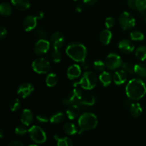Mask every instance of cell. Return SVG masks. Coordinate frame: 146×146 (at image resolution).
I'll return each mask as SVG.
<instances>
[{
    "instance_id": "obj_37",
    "label": "cell",
    "mask_w": 146,
    "mask_h": 146,
    "mask_svg": "<svg viewBox=\"0 0 146 146\" xmlns=\"http://www.w3.org/2000/svg\"><path fill=\"white\" fill-rule=\"evenodd\" d=\"M14 132H15L16 135H19V136H22V135H24L25 134L27 133L28 130L26 128V125L22 124V125H18V126L16 127L15 130H14Z\"/></svg>"
},
{
    "instance_id": "obj_14",
    "label": "cell",
    "mask_w": 146,
    "mask_h": 146,
    "mask_svg": "<svg viewBox=\"0 0 146 146\" xmlns=\"http://www.w3.org/2000/svg\"><path fill=\"white\" fill-rule=\"evenodd\" d=\"M37 18L36 16L29 15L24 19L22 22V26L24 29L27 32L31 31L36 29L37 26Z\"/></svg>"
},
{
    "instance_id": "obj_31",
    "label": "cell",
    "mask_w": 146,
    "mask_h": 146,
    "mask_svg": "<svg viewBox=\"0 0 146 146\" xmlns=\"http://www.w3.org/2000/svg\"><path fill=\"white\" fill-rule=\"evenodd\" d=\"M135 55L136 58L140 61L146 60V46H139L135 51Z\"/></svg>"
},
{
    "instance_id": "obj_32",
    "label": "cell",
    "mask_w": 146,
    "mask_h": 146,
    "mask_svg": "<svg viewBox=\"0 0 146 146\" xmlns=\"http://www.w3.org/2000/svg\"><path fill=\"white\" fill-rule=\"evenodd\" d=\"M130 37L132 41H142L144 40L145 36L141 31L135 30V31H131L130 34Z\"/></svg>"
},
{
    "instance_id": "obj_21",
    "label": "cell",
    "mask_w": 146,
    "mask_h": 146,
    "mask_svg": "<svg viewBox=\"0 0 146 146\" xmlns=\"http://www.w3.org/2000/svg\"><path fill=\"white\" fill-rule=\"evenodd\" d=\"M12 5L17 9L21 11H25L30 8L29 0H11Z\"/></svg>"
},
{
    "instance_id": "obj_51",
    "label": "cell",
    "mask_w": 146,
    "mask_h": 146,
    "mask_svg": "<svg viewBox=\"0 0 146 146\" xmlns=\"http://www.w3.org/2000/svg\"><path fill=\"white\" fill-rule=\"evenodd\" d=\"M73 1H79V0H73Z\"/></svg>"
},
{
    "instance_id": "obj_16",
    "label": "cell",
    "mask_w": 146,
    "mask_h": 146,
    "mask_svg": "<svg viewBox=\"0 0 146 146\" xmlns=\"http://www.w3.org/2000/svg\"><path fill=\"white\" fill-rule=\"evenodd\" d=\"M20 121L21 123L26 126H29L34 121V115L31 110L25 108L22 111L20 115Z\"/></svg>"
},
{
    "instance_id": "obj_8",
    "label": "cell",
    "mask_w": 146,
    "mask_h": 146,
    "mask_svg": "<svg viewBox=\"0 0 146 146\" xmlns=\"http://www.w3.org/2000/svg\"><path fill=\"white\" fill-rule=\"evenodd\" d=\"M106 66L111 71L117 70L122 66L123 60L118 54L115 53H111L106 56L105 60Z\"/></svg>"
},
{
    "instance_id": "obj_29",
    "label": "cell",
    "mask_w": 146,
    "mask_h": 146,
    "mask_svg": "<svg viewBox=\"0 0 146 146\" xmlns=\"http://www.w3.org/2000/svg\"><path fill=\"white\" fill-rule=\"evenodd\" d=\"M65 119V115L62 112H56L50 117V122L53 124H60Z\"/></svg>"
},
{
    "instance_id": "obj_33",
    "label": "cell",
    "mask_w": 146,
    "mask_h": 146,
    "mask_svg": "<svg viewBox=\"0 0 146 146\" xmlns=\"http://www.w3.org/2000/svg\"><path fill=\"white\" fill-rule=\"evenodd\" d=\"M51 58L54 63H59L62 59V54L61 51L57 48H54L51 53Z\"/></svg>"
},
{
    "instance_id": "obj_12",
    "label": "cell",
    "mask_w": 146,
    "mask_h": 146,
    "mask_svg": "<svg viewBox=\"0 0 146 146\" xmlns=\"http://www.w3.org/2000/svg\"><path fill=\"white\" fill-rule=\"evenodd\" d=\"M34 91V87L31 83L25 82L21 84L19 86L17 90V94L22 98H27L33 94Z\"/></svg>"
},
{
    "instance_id": "obj_15",
    "label": "cell",
    "mask_w": 146,
    "mask_h": 146,
    "mask_svg": "<svg viewBox=\"0 0 146 146\" xmlns=\"http://www.w3.org/2000/svg\"><path fill=\"white\" fill-rule=\"evenodd\" d=\"M118 48L123 54H129L135 50V46L131 40L124 38L118 43Z\"/></svg>"
},
{
    "instance_id": "obj_25",
    "label": "cell",
    "mask_w": 146,
    "mask_h": 146,
    "mask_svg": "<svg viewBox=\"0 0 146 146\" xmlns=\"http://www.w3.org/2000/svg\"><path fill=\"white\" fill-rule=\"evenodd\" d=\"M63 129H64V133L68 135H75L78 133V128H77L76 125L72 123H67L64 124Z\"/></svg>"
},
{
    "instance_id": "obj_34",
    "label": "cell",
    "mask_w": 146,
    "mask_h": 146,
    "mask_svg": "<svg viewBox=\"0 0 146 146\" xmlns=\"http://www.w3.org/2000/svg\"><path fill=\"white\" fill-rule=\"evenodd\" d=\"M122 68L124 71H126L128 74H135V65L132 63H130L126 61V62L123 63Z\"/></svg>"
},
{
    "instance_id": "obj_9",
    "label": "cell",
    "mask_w": 146,
    "mask_h": 146,
    "mask_svg": "<svg viewBox=\"0 0 146 146\" xmlns=\"http://www.w3.org/2000/svg\"><path fill=\"white\" fill-rule=\"evenodd\" d=\"M83 97V93L78 88L71 90L66 98L62 100V103L65 106H71L73 104H78Z\"/></svg>"
},
{
    "instance_id": "obj_46",
    "label": "cell",
    "mask_w": 146,
    "mask_h": 146,
    "mask_svg": "<svg viewBox=\"0 0 146 146\" xmlns=\"http://www.w3.org/2000/svg\"><path fill=\"white\" fill-rule=\"evenodd\" d=\"M133 104V103H131V100L128 98V100H126V101H124L123 105H124V106L125 107V108H129L130 107H131V104Z\"/></svg>"
},
{
    "instance_id": "obj_4",
    "label": "cell",
    "mask_w": 146,
    "mask_h": 146,
    "mask_svg": "<svg viewBox=\"0 0 146 146\" xmlns=\"http://www.w3.org/2000/svg\"><path fill=\"white\" fill-rule=\"evenodd\" d=\"M98 81L96 74L91 71H86L81 77L80 81L76 83L75 86L78 84V86L85 90H91L96 87Z\"/></svg>"
},
{
    "instance_id": "obj_42",
    "label": "cell",
    "mask_w": 146,
    "mask_h": 146,
    "mask_svg": "<svg viewBox=\"0 0 146 146\" xmlns=\"http://www.w3.org/2000/svg\"><path fill=\"white\" fill-rule=\"evenodd\" d=\"M7 35V30L5 27H4L3 26L1 27V29H0V38L1 39L5 38Z\"/></svg>"
},
{
    "instance_id": "obj_45",
    "label": "cell",
    "mask_w": 146,
    "mask_h": 146,
    "mask_svg": "<svg viewBox=\"0 0 146 146\" xmlns=\"http://www.w3.org/2000/svg\"><path fill=\"white\" fill-rule=\"evenodd\" d=\"M98 1V0H83V2L86 5H94Z\"/></svg>"
},
{
    "instance_id": "obj_18",
    "label": "cell",
    "mask_w": 146,
    "mask_h": 146,
    "mask_svg": "<svg viewBox=\"0 0 146 146\" xmlns=\"http://www.w3.org/2000/svg\"><path fill=\"white\" fill-rule=\"evenodd\" d=\"M128 4L134 11L143 12L146 9V0H128Z\"/></svg>"
},
{
    "instance_id": "obj_30",
    "label": "cell",
    "mask_w": 146,
    "mask_h": 146,
    "mask_svg": "<svg viewBox=\"0 0 146 146\" xmlns=\"http://www.w3.org/2000/svg\"><path fill=\"white\" fill-rule=\"evenodd\" d=\"M58 83V77L54 73H49L46 78V84L48 87H54Z\"/></svg>"
},
{
    "instance_id": "obj_20",
    "label": "cell",
    "mask_w": 146,
    "mask_h": 146,
    "mask_svg": "<svg viewBox=\"0 0 146 146\" xmlns=\"http://www.w3.org/2000/svg\"><path fill=\"white\" fill-rule=\"evenodd\" d=\"M81 112V108L78 104H73L68 106L66 109V115L70 120H74L79 115Z\"/></svg>"
},
{
    "instance_id": "obj_11",
    "label": "cell",
    "mask_w": 146,
    "mask_h": 146,
    "mask_svg": "<svg viewBox=\"0 0 146 146\" xmlns=\"http://www.w3.org/2000/svg\"><path fill=\"white\" fill-rule=\"evenodd\" d=\"M50 43L54 48L60 49L61 47H63L65 43V38H64V34L59 31H56L53 33L50 38Z\"/></svg>"
},
{
    "instance_id": "obj_28",
    "label": "cell",
    "mask_w": 146,
    "mask_h": 146,
    "mask_svg": "<svg viewBox=\"0 0 146 146\" xmlns=\"http://www.w3.org/2000/svg\"><path fill=\"white\" fill-rule=\"evenodd\" d=\"M0 14L3 17H9L12 14V7L7 2H2L0 4Z\"/></svg>"
},
{
    "instance_id": "obj_39",
    "label": "cell",
    "mask_w": 146,
    "mask_h": 146,
    "mask_svg": "<svg viewBox=\"0 0 146 146\" xmlns=\"http://www.w3.org/2000/svg\"><path fill=\"white\" fill-rule=\"evenodd\" d=\"M115 19H114V18H113L111 17H107L105 20V25L106 27V28L108 29L113 27V26L115 25Z\"/></svg>"
},
{
    "instance_id": "obj_19",
    "label": "cell",
    "mask_w": 146,
    "mask_h": 146,
    "mask_svg": "<svg viewBox=\"0 0 146 146\" xmlns=\"http://www.w3.org/2000/svg\"><path fill=\"white\" fill-rule=\"evenodd\" d=\"M128 79V73L123 69L118 70L114 73L113 76V80L116 85H122Z\"/></svg>"
},
{
    "instance_id": "obj_50",
    "label": "cell",
    "mask_w": 146,
    "mask_h": 146,
    "mask_svg": "<svg viewBox=\"0 0 146 146\" xmlns=\"http://www.w3.org/2000/svg\"><path fill=\"white\" fill-rule=\"evenodd\" d=\"M28 146H38L37 145H35V144H31V145H29Z\"/></svg>"
},
{
    "instance_id": "obj_36",
    "label": "cell",
    "mask_w": 146,
    "mask_h": 146,
    "mask_svg": "<svg viewBox=\"0 0 146 146\" xmlns=\"http://www.w3.org/2000/svg\"><path fill=\"white\" fill-rule=\"evenodd\" d=\"M106 66V63L101 60H96L93 63V68L98 72H103L105 69Z\"/></svg>"
},
{
    "instance_id": "obj_22",
    "label": "cell",
    "mask_w": 146,
    "mask_h": 146,
    "mask_svg": "<svg viewBox=\"0 0 146 146\" xmlns=\"http://www.w3.org/2000/svg\"><path fill=\"white\" fill-rule=\"evenodd\" d=\"M112 39V33L108 29H104L101 31L99 34V40L101 43L104 45L106 46L111 43Z\"/></svg>"
},
{
    "instance_id": "obj_24",
    "label": "cell",
    "mask_w": 146,
    "mask_h": 146,
    "mask_svg": "<svg viewBox=\"0 0 146 146\" xmlns=\"http://www.w3.org/2000/svg\"><path fill=\"white\" fill-rule=\"evenodd\" d=\"M113 77L111 73L104 71L99 76V81L104 86H108L112 82Z\"/></svg>"
},
{
    "instance_id": "obj_43",
    "label": "cell",
    "mask_w": 146,
    "mask_h": 146,
    "mask_svg": "<svg viewBox=\"0 0 146 146\" xmlns=\"http://www.w3.org/2000/svg\"><path fill=\"white\" fill-rule=\"evenodd\" d=\"M84 2H79L76 4V10L77 12H81L84 9Z\"/></svg>"
},
{
    "instance_id": "obj_3",
    "label": "cell",
    "mask_w": 146,
    "mask_h": 146,
    "mask_svg": "<svg viewBox=\"0 0 146 146\" xmlns=\"http://www.w3.org/2000/svg\"><path fill=\"white\" fill-rule=\"evenodd\" d=\"M78 124L81 129L79 134L84 131H91L96 128L98 125V118L93 113H84L78 118Z\"/></svg>"
},
{
    "instance_id": "obj_47",
    "label": "cell",
    "mask_w": 146,
    "mask_h": 146,
    "mask_svg": "<svg viewBox=\"0 0 146 146\" xmlns=\"http://www.w3.org/2000/svg\"><path fill=\"white\" fill-rule=\"evenodd\" d=\"M44 14L43 11H38V12H37V14H36V17L37 18V19H41L44 18Z\"/></svg>"
},
{
    "instance_id": "obj_49",
    "label": "cell",
    "mask_w": 146,
    "mask_h": 146,
    "mask_svg": "<svg viewBox=\"0 0 146 146\" xmlns=\"http://www.w3.org/2000/svg\"><path fill=\"white\" fill-rule=\"evenodd\" d=\"M0 136H1V138H3V137H4V132H3V130H1V131H0Z\"/></svg>"
},
{
    "instance_id": "obj_26",
    "label": "cell",
    "mask_w": 146,
    "mask_h": 146,
    "mask_svg": "<svg viewBox=\"0 0 146 146\" xmlns=\"http://www.w3.org/2000/svg\"><path fill=\"white\" fill-rule=\"evenodd\" d=\"M135 74L142 78H146V64L139 63L135 65Z\"/></svg>"
},
{
    "instance_id": "obj_2",
    "label": "cell",
    "mask_w": 146,
    "mask_h": 146,
    "mask_svg": "<svg viewBox=\"0 0 146 146\" xmlns=\"http://www.w3.org/2000/svg\"><path fill=\"white\" fill-rule=\"evenodd\" d=\"M66 54L73 61L81 62L86 58L87 48L81 43L72 42L66 48Z\"/></svg>"
},
{
    "instance_id": "obj_1",
    "label": "cell",
    "mask_w": 146,
    "mask_h": 146,
    "mask_svg": "<svg viewBox=\"0 0 146 146\" xmlns=\"http://www.w3.org/2000/svg\"><path fill=\"white\" fill-rule=\"evenodd\" d=\"M125 94L131 101H139L146 94L145 83L141 78H133L125 86Z\"/></svg>"
},
{
    "instance_id": "obj_5",
    "label": "cell",
    "mask_w": 146,
    "mask_h": 146,
    "mask_svg": "<svg viewBox=\"0 0 146 146\" xmlns=\"http://www.w3.org/2000/svg\"><path fill=\"white\" fill-rule=\"evenodd\" d=\"M32 69L38 74H48L51 69L49 61L44 58H37L31 64Z\"/></svg>"
},
{
    "instance_id": "obj_48",
    "label": "cell",
    "mask_w": 146,
    "mask_h": 146,
    "mask_svg": "<svg viewBox=\"0 0 146 146\" xmlns=\"http://www.w3.org/2000/svg\"><path fill=\"white\" fill-rule=\"evenodd\" d=\"M143 18L144 21L146 23V12L143 13Z\"/></svg>"
},
{
    "instance_id": "obj_35",
    "label": "cell",
    "mask_w": 146,
    "mask_h": 146,
    "mask_svg": "<svg viewBox=\"0 0 146 146\" xmlns=\"http://www.w3.org/2000/svg\"><path fill=\"white\" fill-rule=\"evenodd\" d=\"M21 101L19 98H14L12 101H10L9 103V109L12 112H15V111H18L21 107Z\"/></svg>"
},
{
    "instance_id": "obj_23",
    "label": "cell",
    "mask_w": 146,
    "mask_h": 146,
    "mask_svg": "<svg viewBox=\"0 0 146 146\" xmlns=\"http://www.w3.org/2000/svg\"><path fill=\"white\" fill-rule=\"evenodd\" d=\"M130 113L133 118H139L143 113V108L139 103H133L129 108Z\"/></svg>"
},
{
    "instance_id": "obj_38",
    "label": "cell",
    "mask_w": 146,
    "mask_h": 146,
    "mask_svg": "<svg viewBox=\"0 0 146 146\" xmlns=\"http://www.w3.org/2000/svg\"><path fill=\"white\" fill-rule=\"evenodd\" d=\"M35 37L37 40L46 39V32L42 28H38L35 31Z\"/></svg>"
},
{
    "instance_id": "obj_10",
    "label": "cell",
    "mask_w": 146,
    "mask_h": 146,
    "mask_svg": "<svg viewBox=\"0 0 146 146\" xmlns=\"http://www.w3.org/2000/svg\"><path fill=\"white\" fill-rule=\"evenodd\" d=\"M51 43L46 39L37 40L34 45V51L36 55H44L48 51Z\"/></svg>"
},
{
    "instance_id": "obj_41",
    "label": "cell",
    "mask_w": 146,
    "mask_h": 146,
    "mask_svg": "<svg viewBox=\"0 0 146 146\" xmlns=\"http://www.w3.org/2000/svg\"><path fill=\"white\" fill-rule=\"evenodd\" d=\"M81 67L82 69H84V70H87L90 67V63L89 61H87V60H84L83 61H81Z\"/></svg>"
},
{
    "instance_id": "obj_40",
    "label": "cell",
    "mask_w": 146,
    "mask_h": 146,
    "mask_svg": "<svg viewBox=\"0 0 146 146\" xmlns=\"http://www.w3.org/2000/svg\"><path fill=\"white\" fill-rule=\"evenodd\" d=\"M36 120L40 123H47L48 122V121H50V118H48V117L47 116L46 114L44 113H39L36 115Z\"/></svg>"
},
{
    "instance_id": "obj_7",
    "label": "cell",
    "mask_w": 146,
    "mask_h": 146,
    "mask_svg": "<svg viewBox=\"0 0 146 146\" xmlns=\"http://www.w3.org/2000/svg\"><path fill=\"white\" fill-rule=\"evenodd\" d=\"M118 21L121 27L124 31L131 29L135 25V18L128 11H123L121 13L118 18Z\"/></svg>"
},
{
    "instance_id": "obj_13",
    "label": "cell",
    "mask_w": 146,
    "mask_h": 146,
    "mask_svg": "<svg viewBox=\"0 0 146 146\" xmlns=\"http://www.w3.org/2000/svg\"><path fill=\"white\" fill-rule=\"evenodd\" d=\"M96 96L91 94H87L86 95L83 96L82 98L78 103V105L79 106L80 108H83V109H88V108H91L94 106L96 103Z\"/></svg>"
},
{
    "instance_id": "obj_44",
    "label": "cell",
    "mask_w": 146,
    "mask_h": 146,
    "mask_svg": "<svg viewBox=\"0 0 146 146\" xmlns=\"http://www.w3.org/2000/svg\"><path fill=\"white\" fill-rule=\"evenodd\" d=\"M8 146H24V145L21 141L15 140V141H11V143H9V144Z\"/></svg>"
},
{
    "instance_id": "obj_17",
    "label": "cell",
    "mask_w": 146,
    "mask_h": 146,
    "mask_svg": "<svg viewBox=\"0 0 146 146\" xmlns=\"http://www.w3.org/2000/svg\"><path fill=\"white\" fill-rule=\"evenodd\" d=\"M81 74V67L78 64H73L67 69L66 75L68 79L74 80L78 78Z\"/></svg>"
},
{
    "instance_id": "obj_6",
    "label": "cell",
    "mask_w": 146,
    "mask_h": 146,
    "mask_svg": "<svg viewBox=\"0 0 146 146\" xmlns=\"http://www.w3.org/2000/svg\"><path fill=\"white\" fill-rule=\"evenodd\" d=\"M28 133L31 139L36 143H44L46 141V134L45 131L38 125H32L28 130Z\"/></svg>"
},
{
    "instance_id": "obj_27",
    "label": "cell",
    "mask_w": 146,
    "mask_h": 146,
    "mask_svg": "<svg viewBox=\"0 0 146 146\" xmlns=\"http://www.w3.org/2000/svg\"><path fill=\"white\" fill-rule=\"evenodd\" d=\"M54 139L57 141V146H73L72 141L68 137H60L58 135H55Z\"/></svg>"
}]
</instances>
